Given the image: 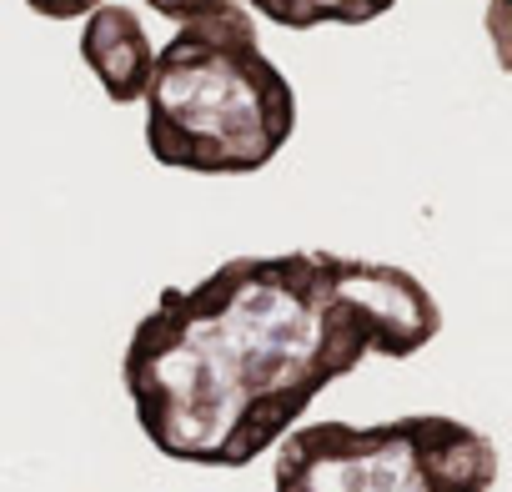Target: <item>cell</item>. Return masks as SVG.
<instances>
[{
    "label": "cell",
    "instance_id": "cell-1",
    "mask_svg": "<svg viewBox=\"0 0 512 492\" xmlns=\"http://www.w3.org/2000/svg\"><path fill=\"white\" fill-rule=\"evenodd\" d=\"M442 327L432 292L337 252L236 257L166 287L126 347L141 432L176 462L246 467L367 357H412Z\"/></svg>",
    "mask_w": 512,
    "mask_h": 492
},
{
    "label": "cell",
    "instance_id": "cell-2",
    "mask_svg": "<svg viewBox=\"0 0 512 492\" xmlns=\"http://www.w3.org/2000/svg\"><path fill=\"white\" fill-rule=\"evenodd\" d=\"M141 106L146 151L196 176L262 171L297 126V96L241 6L176 21V36L151 56Z\"/></svg>",
    "mask_w": 512,
    "mask_h": 492
},
{
    "label": "cell",
    "instance_id": "cell-3",
    "mask_svg": "<svg viewBox=\"0 0 512 492\" xmlns=\"http://www.w3.org/2000/svg\"><path fill=\"white\" fill-rule=\"evenodd\" d=\"M277 492H492V442L452 417L312 422L277 442Z\"/></svg>",
    "mask_w": 512,
    "mask_h": 492
},
{
    "label": "cell",
    "instance_id": "cell-4",
    "mask_svg": "<svg viewBox=\"0 0 512 492\" xmlns=\"http://www.w3.org/2000/svg\"><path fill=\"white\" fill-rule=\"evenodd\" d=\"M81 56L91 66V76L101 81V91L121 106L141 101V86L151 76V36L141 26V16L131 6H121V0H101V6L91 16H81Z\"/></svg>",
    "mask_w": 512,
    "mask_h": 492
},
{
    "label": "cell",
    "instance_id": "cell-5",
    "mask_svg": "<svg viewBox=\"0 0 512 492\" xmlns=\"http://www.w3.org/2000/svg\"><path fill=\"white\" fill-rule=\"evenodd\" d=\"M146 6L166 21H191L216 6H241L251 16H267L272 26L312 31V26H367V21L387 16L397 0H146Z\"/></svg>",
    "mask_w": 512,
    "mask_h": 492
},
{
    "label": "cell",
    "instance_id": "cell-6",
    "mask_svg": "<svg viewBox=\"0 0 512 492\" xmlns=\"http://www.w3.org/2000/svg\"><path fill=\"white\" fill-rule=\"evenodd\" d=\"M26 6L46 21H81V16H91L101 6V0H26Z\"/></svg>",
    "mask_w": 512,
    "mask_h": 492
}]
</instances>
